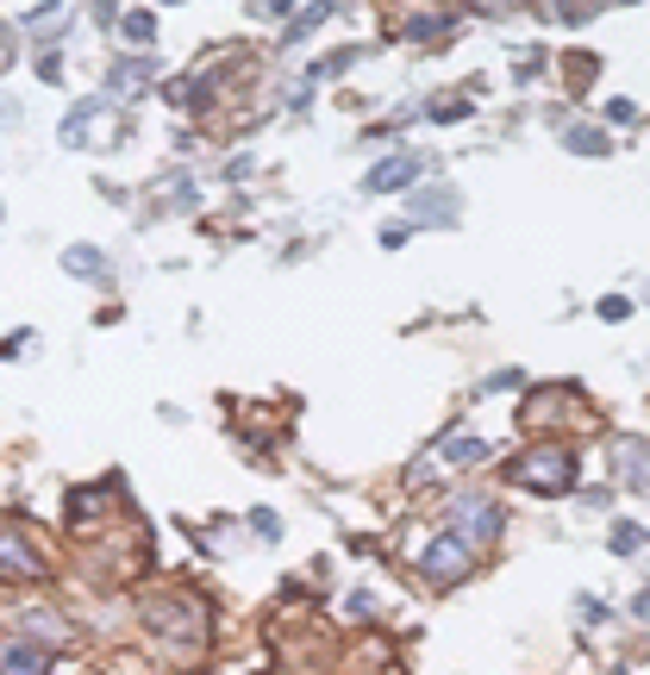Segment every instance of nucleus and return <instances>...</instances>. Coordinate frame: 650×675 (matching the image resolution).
Returning a JSON list of instances; mask_svg holds the SVG:
<instances>
[{
  "label": "nucleus",
  "instance_id": "nucleus-1",
  "mask_svg": "<svg viewBox=\"0 0 650 675\" xmlns=\"http://www.w3.org/2000/svg\"><path fill=\"white\" fill-rule=\"evenodd\" d=\"M144 625H151V638L170 656H182V663H194L213 638V613L188 595V588H163V595L144 600Z\"/></svg>",
  "mask_w": 650,
  "mask_h": 675
},
{
  "label": "nucleus",
  "instance_id": "nucleus-2",
  "mask_svg": "<svg viewBox=\"0 0 650 675\" xmlns=\"http://www.w3.org/2000/svg\"><path fill=\"white\" fill-rule=\"evenodd\" d=\"M507 482L532 488V494H570L582 482V464H575V450H563V444H538V450L507 464Z\"/></svg>",
  "mask_w": 650,
  "mask_h": 675
},
{
  "label": "nucleus",
  "instance_id": "nucleus-3",
  "mask_svg": "<svg viewBox=\"0 0 650 675\" xmlns=\"http://www.w3.org/2000/svg\"><path fill=\"white\" fill-rule=\"evenodd\" d=\"M469 557H476V544L444 532V538H432L420 551V569H425V581H457V576H469Z\"/></svg>",
  "mask_w": 650,
  "mask_h": 675
},
{
  "label": "nucleus",
  "instance_id": "nucleus-4",
  "mask_svg": "<svg viewBox=\"0 0 650 675\" xmlns=\"http://www.w3.org/2000/svg\"><path fill=\"white\" fill-rule=\"evenodd\" d=\"M0 576H7V581H39L44 576V563H39V551H32V538H25L13 520H0Z\"/></svg>",
  "mask_w": 650,
  "mask_h": 675
},
{
  "label": "nucleus",
  "instance_id": "nucleus-5",
  "mask_svg": "<svg viewBox=\"0 0 650 675\" xmlns=\"http://www.w3.org/2000/svg\"><path fill=\"white\" fill-rule=\"evenodd\" d=\"M420 175H425V156H382V163L364 175V194H401V188H413Z\"/></svg>",
  "mask_w": 650,
  "mask_h": 675
},
{
  "label": "nucleus",
  "instance_id": "nucleus-6",
  "mask_svg": "<svg viewBox=\"0 0 650 675\" xmlns=\"http://www.w3.org/2000/svg\"><path fill=\"white\" fill-rule=\"evenodd\" d=\"M451 513H457V525H451V532H457V538H469V544H488V538L500 532L495 501H481V494H463V501L451 507Z\"/></svg>",
  "mask_w": 650,
  "mask_h": 675
},
{
  "label": "nucleus",
  "instance_id": "nucleus-7",
  "mask_svg": "<svg viewBox=\"0 0 650 675\" xmlns=\"http://www.w3.org/2000/svg\"><path fill=\"white\" fill-rule=\"evenodd\" d=\"M151 81H156V63L151 57H119L113 69H107V100H138Z\"/></svg>",
  "mask_w": 650,
  "mask_h": 675
},
{
  "label": "nucleus",
  "instance_id": "nucleus-8",
  "mask_svg": "<svg viewBox=\"0 0 650 675\" xmlns=\"http://www.w3.org/2000/svg\"><path fill=\"white\" fill-rule=\"evenodd\" d=\"M0 675H51V651L13 638V644H0Z\"/></svg>",
  "mask_w": 650,
  "mask_h": 675
},
{
  "label": "nucleus",
  "instance_id": "nucleus-9",
  "mask_svg": "<svg viewBox=\"0 0 650 675\" xmlns=\"http://www.w3.org/2000/svg\"><path fill=\"white\" fill-rule=\"evenodd\" d=\"M20 632H25V644H39V651L69 644V625H63L57 613H44V607H25V613H20Z\"/></svg>",
  "mask_w": 650,
  "mask_h": 675
},
{
  "label": "nucleus",
  "instance_id": "nucleus-10",
  "mask_svg": "<svg viewBox=\"0 0 650 675\" xmlns=\"http://www.w3.org/2000/svg\"><path fill=\"white\" fill-rule=\"evenodd\" d=\"M613 457H619V482L650 488V444L644 438H613Z\"/></svg>",
  "mask_w": 650,
  "mask_h": 675
},
{
  "label": "nucleus",
  "instance_id": "nucleus-11",
  "mask_svg": "<svg viewBox=\"0 0 650 675\" xmlns=\"http://www.w3.org/2000/svg\"><path fill=\"white\" fill-rule=\"evenodd\" d=\"M100 113H107V107H100V100H82V107H69V119H63V144H88V138H95V126H100Z\"/></svg>",
  "mask_w": 650,
  "mask_h": 675
},
{
  "label": "nucleus",
  "instance_id": "nucleus-12",
  "mask_svg": "<svg viewBox=\"0 0 650 675\" xmlns=\"http://www.w3.org/2000/svg\"><path fill=\"white\" fill-rule=\"evenodd\" d=\"M407 213H420V226H451L457 219V194L451 188H438V194H420Z\"/></svg>",
  "mask_w": 650,
  "mask_h": 675
},
{
  "label": "nucleus",
  "instance_id": "nucleus-13",
  "mask_svg": "<svg viewBox=\"0 0 650 675\" xmlns=\"http://www.w3.org/2000/svg\"><path fill=\"white\" fill-rule=\"evenodd\" d=\"M438 457H444L451 469H469V464H481V457H488V444H481V438H469V432H463V438L451 432V438L438 444Z\"/></svg>",
  "mask_w": 650,
  "mask_h": 675
},
{
  "label": "nucleus",
  "instance_id": "nucleus-14",
  "mask_svg": "<svg viewBox=\"0 0 650 675\" xmlns=\"http://www.w3.org/2000/svg\"><path fill=\"white\" fill-rule=\"evenodd\" d=\"M63 270L76 275V282H100V251L95 244H69V251H63Z\"/></svg>",
  "mask_w": 650,
  "mask_h": 675
},
{
  "label": "nucleus",
  "instance_id": "nucleus-15",
  "mask_svg": "<svg viewBox=\"0 0 650 675\" xmlns=\"http://www.w3.org/2000/svg\"><path fill=\"white\" fill-rule=\"evenodd\" d=\"M119 32H126L132 44H156V13H144V7H126V13H119Z\"/></svg>",
  "mask_w": 650,
  "mask_h": 675
},
{
  "label": "nucleus",
  "instance_id": "nucleus-16",
  "mask_svg": "<svg viewBox=\"0 0 650 675\" xmlns=\"http://www.w3.org/2000/svg\"><path fill=\"white\" fill-rule=\"evenodd\" d=\"M457 25V13H420V20H407V39L413 44H425V39H444Z\"/></svg>",
  "mask_w": 650,
  "mask_h": 675
},
{
  "label": "nucleus",
  "instance_id": "nucleus-17",
  "mask_svg": "<svg viewBox=\"0 0 650 675\" xmlns=\"http://www.w3.org/2000/svg\"><path fill=\"white\" fill-rule=\"evenodd\" d=\"M563 144H570V151H582V156H607V132H600V126H570V132H563Z\"/></svg>",
  "mask_w": 650,
  "mask_h": 675
},
{
  "label": "nucleus",
  "instance_id": "nucleus-18",
  "mask_svg": "<svg viewBox=\"0 0 650 675\" xmlns=\"http://www.w3.org/2000/svg\"><path fill=\"white\" fill-rule=\"evenodd\" d=\"M350 63H357V51H332V57H319V63H313V69H306V88H313V81H332V76H345Z\"/></svg>",
  "mask_w": 650,
  "mask_h": 675
},
{
  "label": "nucleus",
  "instance_id": "nucleus-19",
  "mask_svg": "<svg viewBox=\"0 0 650 675\" xmlns=\"http://www.w3.org/2000/svg\"><path fill=\"white\" fill-rule=\"evenodd\" d=\"M432 119H438V126H457V119H469V100H463V95H438V100H432Z\"/></svg>",
  "mask_w": 650,
  "mask_h": 675
},
{
  "label": "nucleus",
  "instance_id": "nucleus-20",
  "mask_svg": "<svg viewBox=\"0 0 650 675\" xmlns=\"http://www.w3.org/2000/svg\"><path fill=\"white\" fill-rule=\"evenodd\" d=\"M332 13H338V7H301V20H288V39H306V32H313V25H325Z\"/></svg>",
  "mask_w": 650,
  "mask_h": 675
},
{
  "label": "nucleus",
  "instance_id": "nucleus-21",
  "mask_svg": "<svg viewBox=\"0 0 650 675\" xmlns=\"http://www.w3.org/2000/svg\"><path fill=\"white\" fill-rule=\"evenodd\" d=\"M544 13H551V20H563V25H588L600 7H588V0H570V7H544Z\"/></svg>",
  "mask_w": 650,
  "mask_h": 675
},
{
  "label": "nucleus",
  "instance_id": "nucleus-22",
  "mask_svg": "<svg viewBox=\"0 0 650 675\" xmlns=\"http://www.w3.org/2000/svg\"><path fill=\"white\" fill-rule=\"evenodd\" d=\"M638 544H644V525H613V551H619V557H631V551H638Z\"/></svg>",
  "mask_w": 650,
  "mask_h": 675
},
{
  "label": "nucleus",
  "instance_id": "nucleus-23",
  "mask_svg": "<svg viewBox=\"0 0 650 675\" xmlns=\"http://www.w3.org/2000/svg\"><path fill=\"white\" fill-rule=\"evenodd\" d=\"M13 57H20V39H13V25L0 20V69H13Z\"/></svg>",
  "mask_w": 650,
  "mask_h": 675
},
{
  "label": "nucleus",
  "instance_id": "nucleus-24",
  "mask_svg": "<svg viewBox=\"0 0 650 675\" xmlns=\"http://www.w3.org/2000/svg\"><path fill=\"white\" fill-rule=\"evenodd\" d=\"M600 319H613V326H619V319H631V301H619V294H607V301H600Z\"/></svg>",
  "mask_w": 650,
  "mask_h": 675
},
{
  "label": "nucleus",
  "instance_id": "nucleus-25",
  "mask_svg": "<svg viewBox=\"0 0 650 675\" xmlns=\"http://www.w3.org/2000/svg\"><path fill=\"white\" fill-rule=\"evenodd\" d=\"M345 613L350 619H369V613H376V595H364V588H357V595L345 600Z\"/></svg>",
  "mask_w": 650,
  "mask_h": 675
},
{
  "label": "nucleus",
  "instance_id": "nucleus-26",
  "mask_svg": "<svg viewBox=\"0 0 650 675\" xmlns=\"http://www.w3.org/2000/svg\"><path fill=\"white\" fill-rule=\"evenodd\" d=\"M250 525H257L263 538H282V525H275V513H269V507H257V513H250Z\"/></svg>",
  "mask_w": 650,
  "mask_h": 675
},
{
  "label": "nucleus",
  "instance_id": "nucleus-27",
  "mask_svg": "<svg viewBox=\"0 0 650 675\" xmlns=\"http://www.w3.org/2000/svg\"><path fill=\"white\" fill-rule=\"evenodd\" d=\"M607 119H613V126H631V119H638V107H631V100H607Z\"/></svg>",
  "mask_w": 650,
  "mask_h": 675
},
{
  "label": "nucleus",
  "instance_id": "nucleus-28",
  "mask_svg": "<svg viewBox=\"0 0 650 675\" xmlns=\"http://www.w3.org/2000/svg\"><path fill=\"white\" fill-rule=\"evenodd\" d=\"M0 126H20V107H13V100H0Z\"/></svg>",
  "mask_w": 650,
  "mask_h": 675
}]
</instances>
